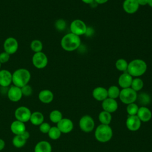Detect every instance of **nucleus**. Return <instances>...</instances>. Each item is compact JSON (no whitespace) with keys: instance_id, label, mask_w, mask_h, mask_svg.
<instances>
[{"instance_id":"1","label":"nucleus","mask_w":152,"mask_h":152,"mask_svg":"<svg viewBox=\"0 0 152 152\" xmlns=\"http://www.w3.org/2000/svg\"><path fill=\"white\" fill-rule=\"evenodd\" d=\"M81 39L80 36L72 33L66 34L61 40L62 48L67 52H72L80 46Z\"/></svg>"},{"instance_id":"2","label":"nucleus","mask_w":152,"mask_h":152,"mask_svg":"<svg viewBox=\"0 0 152 152\" xmlns=\"http://www.w3.org/2000/svg\"><path fill=\"white\" fill-rule=\"evenodd\" d=\"M147 65L146 62L141 59H135L128 63L126 72L132 77H139L146 72Z\"/></svg>"},{"instance_id":"3","label":"nucleus","mask_w":152,"mask_h":152,"mask_svg":"<svg viewBox=\"0 0 152 152\" xmlns=\"http://www.w3.org/2000/svg\"><path fill=\"white\" fill-rule=\"evenodd\" d=\"M12 83L14 86L20 88L28 84L31 78L30 71L26 68L16 69L12 74Z\"/></svg>"},{"instance_id":"4","label":"nucleus","mask_w":152,"mask_h":152,"mask_svg":"<svg viewBox=\"0 0 152 152\" xmlns=\"http://www.w3.org/2000/svg\"><path fill=\"white\" fill-rule=\"evenodd\" d=\"M112 129L109 125L101 124L97 126L95 131L96 139L101 142L109 141L112 137Z\"/></svg>"},{"instance_id":"5","label":"nucleus","mask_w":152,"mask_h":152,"mask_svg":"<svg viewBox=\"0 0 152 152\" xmlns=\"http://www.w3.org/2000/svg\"><path fill=\"white\" fill-rule=\"evenodd\" d=\"M119 97L122 103L129 104L137 100V93L131 87L122 88L120 91Z\"/></svg>"},{"instance_id":"6","label":"nucleus","mask_w":152,"mask_h":152,"mask_svg":"<svg viewBox=\"0 0 152 152\" xmlns=\"http://www.w3.org/2000/svg\"><path fill=\"white\" fill-rule=\"evenodd\" d=\"M69 28L71 33L78 36L86 34L87 30V27L86 23L79 19L73 20L70 24Z\"/></svg>"},{"instance_id":"7","label":"nucleus","mask_w":152,"mask_h":152,"mask_svg":"<svg viewBox=\"0 0 152 152\" xmlns=\"http://www.w3.org/2000/svg\"><path fill=\"white\" fill-rule=\"evenodd\" d=\"M32 64L37 69L45 68L48 64V58L43 52L34 53L32 57Z\"/></svg>"},{"instance_id":"8","label":"nucleus","mask_w":152,"mask_h":152,"mask_svg":"<svg viewBox=\"0 0 152 152\" xmlns=\"http://www.w3.org/2000/svg\"><path fill=\"white\" fill-rule=\"evenodd\" d=\"M31 112L30 110L26 106H20L16 109L14 112V116L16 120L23 123L30 121Z\"/></svg>"},{"instance_id":"9","label":"nucleus","mask_w":152,"mask_h":152,"mask_svg":"<svg viewBox=\"0 0 152 152\" xmlns=\"http://www.w3.org/2000/svg\"><path fill=\"white\" fill-rule=\"evenodd\" d=\"M4 50L10 55L15 53L18 49V42L17 39L12 37L7 38L3 45Z\"/></svg>"},{"instance_id":"10","label":"nucleus","mask_w":152,"mask_h":152,"mask_svg":"<svg viewBox=\"0 0 152 152\" xmlns=\"http://www.w3.org/2000/svg\"><path fill=\"white\" fill-rule=\"evenodd\" d=\"M79 124L81 129L85 132H91L94 127V120L88 115L83 116L80 120Z\"/></svg>"},{"instance_id":"11","label":"nucleus","mask_w":152,"mask_h":152,"mask_svg":"<svg viewBox=\"0 0 152 152\" xmlns=\"http://www.w3.org/2000/svg\"><path fill=\"white\" fill-rule=\"evenodd\" d=\"M8 98L13 102H17L21 100L23 97L21 88L14 85L11 86L7 91Z\"/></svg>"},{"instance_id":"12","label":"nucleus","mask_w":152,"mask_h":152,"mask_svg":"<svg viewBox=\"0 0 152 152\" xmlns=\"http://www.w3.org/2000/svg\"><path fill=\"white\" fill-rule=\"evenodd\" d=\"M12 83V73L7 69H0V86L8 87Z\"/></svg>"},{"instance_id":"13","label":"nucleus","mask_w":152,"mask_h":152,"mask_svg":"<svg viewBox=\"0 0 152 152\" xmlns=\"http://www.w3.org/2000/svg\"><path fill=\"white\" fill-rule=\"evenodd\" d=\"M123 9L128 14H132L135 13L140 7L137 0H125L123 2Z\"/></svg>"},{"instance_id":"14","label":"nucleus","mask_w":152,"mask_h":152,"mask_svg":"<svg viewBox=\"0 0 152 152\" xmlns=\"http://www.w3.org/2000/svg\"><path fill=\"white\" fill-rule=\"evenodd\" d=\"M127 128L131 131L138 130L141 126V121L137 115L129 116L126 121Z\"/></svg>"},{"instance_id":"15","label":"nucleus","mask_w":152,"mask_h":152,"mask_svg":"<svg viewBox=\"0 0 152 152\" xmlns=\"http://www.w3.org/2000/svg\"><path fill=\"white\" fill-rule=\"evenodd\" d=\"M57 127L60 130L61 133H69L74 127L72 122L68 118H62L58 124Z\"/></svg>"},{"instance_id":"16","label":"nucleus","mask_w":152,"mask_h":152,"mask_svg":"<svg viewBox=\"0 0 152 152\" xmlns=\"http://www.w3.org/2000/svg\"><path fill=\"white\" fill-rule=\"evenodd\" d=\"M102 107L104 111L109 113L115 112L118 109V103L115 99H113L109 97L106 98L102 101Z\"/></svg>"},{"instance_id":"17","label":"nucleus","mask_w":152,"mask_h":152,"mask_svg":"<svg viewBox=\"0 0 152 152\" xmlns=\"http://www.w3.org/2000/svg\"><path fill=\"white\" fill-rule=\"evenodd\" d=\"M132 77L127 72H123L118 78V84L122 88L131 87L132 81Z\"/></svg>"},{"instance_id":"18","label":"nucleus","mask_w":152,"mask_h":152,"mask_svg":"<svg viewBox=\"0 0 152 152\" xmlns=\"http://www.w3.org/2000/svg\"><path fill=\"white\" fill-rule=\"evenodd\" d=\"M10 129L11 132L15 135H21L25 131H26L24 123L17 120H15L11 123Z\"/></svg>"},{"instance_id":"19","label":"nucleus","mask_w":152,"mask_h":152,"mask_svg":"<svg viewBox=\"0 0 152 152\" xmlns=\"http://www.w3.org/2000/svg\"><path fill=\"white\" fill-rule=\"evenodd\" d=\"M93 97L98 101H103L108 97L107 90L103 87H96L93 91Z\"/></svg>"},{"instance_id":"20","label":"nucleus","mask_w":152,"mask_h":152,"mask_svg":"<svg viewBox=\"0 0 152 152\" xmlns=\"http://www.w3.org/2000/svg\"><path fill=\"white\" fill-rule=\"evenodd\" d=\"M137 116L142 122H148L151 118L152 114L150 109L145 106H141L138 109Z\"/></svg>"},{"instance_id":"21","label":"nucleus","mask_w":152,"mask_h":152,"mask_svg":"<svg viewBox=\"0 0 152 152\" xmlns=\"http://www.w3.org/2000/svg\"><path fill=\"white\" fill-rule=\"evenodd\" d=\"M38 97L41 102L47 104L52 102L53 99V94L50 90L45 89L39 92Z\"/></svg>"},{"instance_id":"22","label":"nucleus","mask_w":152,"mask_h":152,"mask_svg":"<svg viewBox=\"0 0 152 152\" xmlns=\"http://www.w3.org/2000/svg\"><path fill=\"white\" fill-rule=\"evenodd\" d=\"M34 152H52V146L50 144L46 141H41L38 142L34 149Z\"/></svg>"},{"instance_id":"23","label":"nucleus","mask_w":152,"mask_h":152,"mask_svg":"<svg viewBox=\"0 0 152 152\" xmlns=\"http://www.w3.org/2000/svg\"><path fill=\"white\" fill-rule=\"evenodd\" d=\"M30 121L34 125H40L44 121V116L40 112H34L31 113Z\"/></svg>"},{"instance_id":"24","label":"nucleus","mask_w":152,"mask_h":152,"mask_svg":"<svg viewBox=\"0 0 152 152\" xmlns=\"http://www.w3.org/2000/svg\"><path fill=\"white\" fill-rule=\"evenodd\" d=\"M27 140L22 135H17L14 137L12 140V144L17 148H21L26 144Z\"/></svg>"},{"instance_id":"25","label":"nucleus","mask_w":152,"mask_h":152,"mask_svg":"<svg viewBox=\"0 0 152 152\" xmlns=\"http://www.w3.org/2000/svg\"><path fill=\"white\" fill-rule=\"evenodd\" d=\"M99 119L102 124L109 125L112 121V115L110 113L103 110L100 113Z\"/></svg>"},{"instance_id":"26","label":"nucleus","mask_w":152,"mask_h":152,"mask_svg":"<svg viewBox=\"0 0 152 152\" xmlns=\"http://www.w3.org/2000/svg\"><path fill=\"white\" fill-rule=\"evenodd\" d=\"M128 65V62L123 58L118 59L115 62V66L116 69L118 71H122L123 72H126Z\"/></svg>"},{"instance_id":"27","label":"nucleus","mask_w":152,"mask_h":152,"mask_svg":"<svg viewBox=\"0 0 152 152\" xmlns=\"http://www.w3.org/2000/svg\"><path fill=\"white\" fill-rule=\"evenodd\" d=\"M30 49L34 53L42 52L43 43L40 40L38 39L33 40L30 43Z\"/></svg>"},{"instance_id":"28","label":"nucleus","mask_w":152,"mask_h":152,"mask_svg":"<svg viewBox=\"0 0 152 152\" xmlns=\"http://www.w3.org/2000/svg\"><path fill=\"white\" fill-rule=\"evenodd\" d=\"M144 86L143 81L139 77H135L132 79V81L131 83V88H132L135 91H138L141 90Z\"/></svg>"},{"instance_id":"29","label":"nucleus","mask_w":152,"mask_h":152,"mask_svg":"<svg viewBox=\"0 0 152 152\" xmlns=\"http://www.w3.org/2000/svg\"><path fill=\"white\" fill-rule=\"evenodd\" d=\"M119 94L120 90L116 86H112L107 90V96L109 98L115 99L119 96Z\"/></svg>"},{"instance_id":"30","label":"nucleus","mask_w":152,"mask_h":152,"mask_svg":"<svg viewBox=\"0 0 152 152\" xmlns=\"http://www.w3.org/2000/svg\"><path fill=\"white\" fill-rule=\"evenodd\" d=\"M49 119L52 122L58 124L62 119V113L58 110H52L50 113Z\"/></svg>"},{"instance_id":"31","label":"nucleus","mask_w":152,"mask_h":152,"mask_svg":"<svg viewBox=\"0 0 152 152\" xmlns=\"http://www.w3.org/2000/svg\"><path fill=\"white\" fill-rule=\"evenodd\" d=\"M48 134L50 139L56 140L59 138V137H61V132L57 126H52L50 128Z\"/></svg>"},{"instance_id":"32","label":"nucleus","mask_w":152,"mask_h":152,"mask_svg":"<svg viewBox=\"0 0 152 152\" xmlns=\"http://www.w3.org/2000/svg\"><path fill=\"white\" fill-rule=\"evenodd\" d=\"M137 100H138V103L142 105H146L150 102V97L147 93H141L139 95L137 94Z\"/></svg>"},{"instance_id":"33","label":"nucleus","mask_w":152,"mask_h":152,"mask_svg":"<svg viewBox=\"0 0 152 152\" xmlns=\"http://www.w3.org/2000/svg\"><path fill=\"white\" fill-rule=\"evenodd\" d=\"M138 106L134 103H132L128 104L126 107V111L129 116L136 115V114L138 112Z\"/></svg>"},{"instance_id":"34","label":"nucleus","mask_w":152,"mask_h":152,"mask_svg":"<svg viewBox=\"0 0 152 152\" xmlns=\"http://www.w3.org/2000/svg\"><path fill=\"white\" fill-rule=\"evenodd\" d=\"M66 26V22L63 19H59L56 20L55 23V26L56 28L59 31H63L65 28Z\"/></svg>"},{"instance_id":"35","label":"nucleus","mask_w":152,"mask_h":152,"mask_svg":"<svg viewBox=\"0 0 152 152\" xmlns=\"http://www.w3.org/2000/svg\"><path fill=\"white\" fill-rule=\"evenodd\" d=\"M21 90L23 96H30L33 93L32 87L28 84H27L23 86V87H21Z\"/></svg>"},{"instance_id":"36","label":"nucleus","mask_w":152,"mask_h":152,"mask_svg":"<svg viewBox=\"0 0 152 152\" xmlns=\"http://www.w3.org/2000/svg\"><path fill=\"white\" fill-rule=\"evenodd\" d=\"M51 126L47 122H43L39 125V130L43 134H47L49 131Z\"/></svg>"},{"instance_id":"37","label":"nucleus","mask_w":152,"mask_h":152,"mask_svg":"<svg viewBox=\"0 0 152 152\" xmlns=\"http://www.w3.org/2000/svg\"><path fill=\"white\" fill-rule=\"evenodd\" d=\"M10 55L4 51L0 53V62L1 64H4L10 60Z\"/></svg>"},{"instance_id":"38","label":"nucleus","mask_w":152,"mask_h":152,"mask_svg":"<svg viewBox=\"0 0 152 152\" xmlns=\"http://www.w3.org/2000/svg\"><path fill=\"white\" fill-rule=\"evenodd\" d=\"M148 0H137V2L140 5H145L148 4Z\"/></svg>"},{"instance_id":"39","label":"nucleus","mask_w":152,"mask_h":152,"mask_svg":"<svg viewBox=\"0 0 152 152\" xmlns=\"http://www.w3.org/2000/svg\"><path fill=\"white\" fill-rule=\"evenodd\" d=\"M5 146V142L4 140L0 139V151L2 150Z\"/></svg>"},{"instance_id":"40","label":"nucleus","mask_w":152,"mask_h":152,"mask_svg":"<svg viewBox=\"0 0 152 152\" xmlns=\"http://www.w3.org/2000/svg\"><path fill=\"white\" fill-rule=\"evenodd\" d=\"M23 137H24V138H25V139H26L27 140L29 138V137H30V134H29V132H28V131H25L22 134H21Z\"/></svg>"},{"instance_id":"41","label":"nucleus","mask_w":152,"mask_h":152,"mask_svg":"<svg viewBox=\"0 0 152 152\" xmlns=\"http://www.w3.org/2000/svg\"><path fill=\"white\" fill-rule=\"evenodd\" d=\"M109 0H94V2H96L97 4H103L106 3Z\"/></svg>"},{"instance_id":"42","label":"nucleus","mask_w":152,"mask_h":152,"mask_svg":"<svg viewBox=\"0 0 152 152\" xmlns=\"http://www.w3.org/2000/svg\"><path fill=\"white\" fill-rule=\"evenodd\" d=\"M81 1L87 4H91L94 1V0H81Z\"/></svg>"},{"instance_id":"43","label":"nucleus","mask_w":152,"mask_h":152,"mask_svg":"<svg viewBox=\"0 0 152 152\" xmlns=\"http://www.w3.org/2000/svg\"><path fill=\"white\" fill-rule=\"evenodd\" d=\"M147 4H148L150 7L152 8V0H148Z\"/></svg>"},{"instance_id":"44","label":"nucleus","mask_w":152,"mask_h":152,"mask_svg":"<svg viewBox=\"0 0 152 152\" xmlns=\"http://www.w3.org/2000/svg\"><path fill=\"white\" fill-rule=\"evenodd\" d=\"M1 62H0V69H1Z\"/></svg>"}]
</instances>
